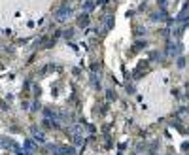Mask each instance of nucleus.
<instances>
[{
    "label": "nucleus",
    "mask_w": 189,
    "mask_h": 155,
    "mask_svg": "<svg viewBox=\"0 0 189 155\" xmlns=\"http://www.w3.org/2000/svg\"><path fill=\"white\" fill-rule=\"evenodd\" d=\"M78 25L79 27H87V25H89V15L82 13V15H79V19H78Z\"/></svg>",
    "instance_id": "obj_3"
},
{
    "label": "nucleus",
    "mask_w": 189,
    "mask_h": 155,
    "mask_svg": "<svg viewBox=\"0 0 189 155\" xmlns=\"http://www.w3.org/2000/svg\"><path fill=\"white\" fill-rule=\"evenodd\" d=\"M72 34H74V30H66V32H64V38H72Z\"/></svg>",
    "instance_id": "obj_6"
},
{
    "label": "nucleus",
    "mask_w": 189,
    "mask_h": 155,
    "mask_svg": "<svg viewBox=\"0 0 189 155\" xmlns=\"http://www.w3.org/2000/svg\"><path fill=\"white\" fill-rule=\"evenodd\" d=\"M23 155H32V151H27V149H25V151H23Z\"/></svg>",
    "instance_id": "obj_8"
},
{
    "label": "nucleus",
    "mask_w": 189,
    "mask_h": 155,
    "mask_svg": "<svg viewBox=\"0 0 189 155\" xmlns=\"http://www.w3.org/2000/svg\"><path fill=\"white\" fill-rule=\"evenodd\" d=\"M32 133H34V140H36V142H40V144H44V142H46V138H44V134L40 133V130H36V129H34Z\"/></svg>",
    "instance_id": "obj_4"
},
{
    "label": "nucleus",
    "mask_w": 189,
    "mask_h": 155,
    "mask_svg": "<svg viewBox=\"0 0 189 155\" xmlns=\"http://www.w3.org/2000/svg\"><path fill=\"white\" fill-rule=\"evenodd\" d=\"M108 2V0H98V4H106Z\"/></svg>",
    "instance_id": "obj_9"
},
{
    "label": "nucleus",
    "mask_w": 189,
    "mask_h": 155,
    "mask_svg": "<svg viewBox=\"0 0 189 155\" xmlns=\"http://www.w3.org/2000/svg\"><path fill=\"white\" fill-rule=\"evenodd\" d=\"M25 149H27V151H32V149H34V144H32V140H25Z\"/></svg>",
    "instance_id": "obj_5"
},
{
    "label": "nucleus",
    "mask_w": 189,
    "mask_h": 155,
    "mask_svg": "<svg viewBox=\"0 0 189 155\" xmlns=\"http://www.w3.org/2000/svg\"><path fill=\"white\" fill-rule=\"evenodd\" d=\"M187 11H189V0H187L185 4H183L182 11H180V15H178V17H176V19H178V21H183V19H185V13H187Z\"/></svg>",
    "instance_id": "obj_2"
},
{
    "label": "nucleus",
    "mask_w": 189,
    "mask_h": 155,
    "mask_svg": "<svg viewBox=\"0 0 189 155\" xmlns=\"http://www.w3.org/2000/svg\"><path fill=\"white\" fill-rule=\"evenodd\" d=\"M70 13H72V8L68 6V4H63V6L57 10L55 17H57V21H66V17H68Z\"/></svg>",
    "instance_id": "obj_1"
},
{
    "label": "nucleus",
    "mask_w": 189,
    "mask_h": 155,
    "mask_svg": "<svg viewBox=\"0 0 189 155\" xmlns=\"http://www.w3.org/2000/svg\"><path fill=\"white\" fill-rule=\"evenodd\" d=\"M108 98H110V100L114 98V100H115V93H114V91H108Z\"/></svg>",
    "instance_id": "obj_7"
}]
</instances>
